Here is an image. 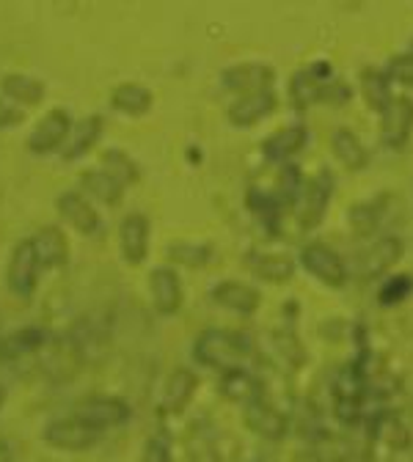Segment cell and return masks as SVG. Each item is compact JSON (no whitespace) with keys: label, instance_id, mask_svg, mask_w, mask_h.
I'll list each match as a JSON object with an SVG mask.
<instances>
[{"label":"cell","instance_id":"cell-1","mask_svg":"<svg viewBox=\"0 0 413 462\" xmlns=\"http://www.w3.org/2000/svg\"><path fill=\"white\" fill-rule=\"evenodd\" d=\"M193 361L204 369H212L218 374L229 372H243L251 366L254 358V341L251 336L240 330H226V328H204L193 338Z\"/></svg>","mask_w":413,"mask_h":462},{"label":"cell","instance_id":"cell-2","mask_svg":"<svg viewBox=\"0 0 413 462\" xmlns=\"http://www.w3.org/2000/svg\"><path fill=\"white\" fill-rule=\"evenodd\" d=\"M350 97L352 88L333 75V67L328 61H314L289 78V102L298 110H306L320 102L344 105Z\"/></svg>","mask_w":413,"mask_h":462},{"label":"cell","instance_id":"cell-3","mask_svg":"<svg viewBox=\"0 0 413 462\" xmlns=\"http://www.w3.org/2000/svg\"><path fill=\"white\" fill-rule=\"evenodd\" d=\"M367 380H364V366L359 361H350L336 372L333 380V411L339 421L344 424H359L367 402Z\"/></svg>","mask_w":413,"mask_h":462},{"label":"cell","instance_id":"cell-4","mask_svg":"<svg viewBox=\"0 0 413 462\" xmlns=\"http://www.w3.org/2000/svg\"><path fill=\"white\" fill-rule=\"evenodd\" d=\"M55 212H58V217H61L70 228H75L80 237L99 240L105 235L102 212H99V207L83 190L67 188V190L58 193L55 196Z\"/></svg>","mask_w":413,"mask_h":462},{"label":"cell","instance_id":"cell-5","mask_svg":"<svg viewBox=\"0 0 413 462\" xmlns=\"http://www.w3.org/2000/svg\"><path fill=\"white\" fill-rule=\"evenodd\" d=\"M72 127H75L72 113L64 105H55L31 127V133L25 138V149L33 157H47L52 152H61L70 133H72Z\"/></svg>","mask_w":413,"mask_h":462},{"label":"cell","instance_id":"cell-6","mask_svg":"<svg viewBox=\"0 0 413 462\" xmlns=\"http://www.w3.org/2000/svg\"><path fill=\"white\" fill-rule=\"evenodd\" d=\"M99 430H94L91 424L80 421L78 416H64V419H52L50 424H44L42 430V440L55 448V451H67V454H83L91 451L102 443Z\"/></svg>","mask_w":413,"mask_h":462},{"label":"cell","instance_id":"cell-7","mask_svg":"<svg viewBox=\"0 0 413 462\" xmlns=\"http://www.w3.org/2000/svg\"><path fill=\"white\" fill-rule=\"evenodd\" d=\"M298 267H304L314 281H320L328 289H344L350 278V267L344 256L331 248L328 243H306L298 254Z\"/></svg>","mask_w":413,"mask_h":462},{"label":"cell","instance_id":"cell-8","mask_svg":"<svg viewBox=\"0 0 413 462\" xmlns=\"http://www.w3.org/2000/svg\"><path fill=\"white\" fill-rule=\"evenodd\" d=\"M72 416H78L80 421L91 424L99 432H108L116 427H127L133 421V408L119 396L91 393V396H83L80 402H75Z\"/></svg>","mask_w":413,"mask_h":462},{"label":"cell","instance_id":"cell-9","mask_svg":"<svg viewBox=\"0 0 413 462\" xmlns=\"http://www.w3.org/2000/svg\"><path fill=\"white\" fill-rule=\"evenodd\" d=\"M39 273H42V267H39L33 243H31V237H23L20 243H14L9 262H6V289L17 300H28L36 292Z\"/></svg>","mask_w":413,"mask_h":462},{"label":"cell","instance_id":"cell-10","mask_svg":"<svg viewBox=\"0 0 413 462\" xmlns=\"http://www.w3.org/2000/svg\"><path fill=\"white\" fill-rule=\"evenodd\" d=\"M380 146L389 152H399L413 138V97L410 94H394V99L380 113L378 125Z\"/></svg>","mask_w":413,"mask_h":462},{"label":"cell","instance_id":"cell-11","mask_svg":"<svg viewBox=\"0 0 413 462\" xmlns=\"http://www.w3.org/2000/svg\"><path fill=\"white\" fill-rule=\"evenodd\" d=\"M149 286V298L152 306L160 317H176L185 306V286H183V275L176 273V267L171 264H160L155 270H149L146 278Z\"/></svg>","mask_w":413,"mask_h":462},{"label":"cell","instance_id":"cell-12","mask_svg":"<svg viewBox=\"0 0 413 462\" xmlns=\"http://www.w3.org/2000/svg\"><path fill=\"white\" fill-rule=\"evenodd\" d=\"M119 251L130 267L146 264L152 251V223L146 212L141 209L125 212V217L119 220Z\"/></svg>","mask_w":413,"mask_h":462},{"label":"cell","instance_id":"cell-13","mask_svg":"<svg viewBox=\"0 0 413 462\" xmlns=\"http://www.w3.org/2000/svg\"><path fill=\"white\" fill-rule=\"evenodd\" d=\"M210 300L229 311V314H238V317H254L262 309V292L257 286L238 281V278H221L212 283L210 289Z\"/></svg>","mask_w":413,"mask_h":462},{"label":"cell","instance_id":"cell-14","mask_svg":"<svg viewBox=\"0 0 413 462\" xmlns=\"http://www.w3.org/2000/svg\"><path fill=\"white\" fill-rule=\"evenodd\" d=\"M218 83L226 94L231 97H243L254 91H265L276 86V69L262 64V61H243V64H231L218 75Z\"/></svg>","mask_w":413,"mask_h":462},{"label":"cell","instance_id":"cell-15","mask_svg":"<svg viewBox=\"0 0 413 462\" xmlns=\"http://www.w3.org/2000/svg\"><path fill=\"white\" fill-rule=\"evenodd\" d=\"M278 107V94L276 88H265V91H254V94H243V97H234L226 107V119L231 127L238 130H249L262 125L265 119L276 113Z\"/></svg>","mask_w":413,"mask_h":462},{"label":"cell","instance_id":"cell-16","mask_svg":"<svg viewBox=\"0 0 413 462\" xmlns=\"http://www.w3.org/2000/svg\"><path fill=\"white\" fill-rule=\"evenodd\" d=\"M333 193H336V180H333V173L328 168H323L312 182H306V188L301 193V201H298L301 228L309 231V228H317L323 223V217L331 209Z\"/></svg>","mask_w":413,"mask_h":462},{"label":"cell","instance_id":"cell-17","mask_svg":"<svg viewBox=\"0 0 413 462\" xmlns=\"http://www.w3.org/2000/svg\"><path fill=\"white\" fill-rule=\"evenodd\" d=\"M33 251H36V259H39V267L42 270H64L70 264V256H72V248H70V237L61 226L55 223H47V226H39L33 231Z\"/></svg>","mask_w":413,"mask_h":462},{"label":"cell","instance_id":"cell-18","mask_svg":"<svg viewBox=\"0 0 413 462\" xmlns=\"http://www.w3.org/2000/svg\"><path fill=\"white\" fill-rule=\"evenodd\" d=\"M405 256V243L397 235H383L378 237L361 256H359V275L364 281H375L383 278L394 264H399V259Z\"/></svg>","mask_w":413,"mask_h":462},{"label":"cell","instance_id":"cell-19","mask_svg":"<svg viewBox=\"0 0 413 462\" xmlns=\"http://www.w3.org/2000/svg\"><path fill=\"white\" fill-rule=\"evenodd\" d=\"M196 388H199V377L193 369H185V366H176L165 383H163V391H160V411L168 413V416H180L185 413V408L193 402L196 396Z\"/></svg>","mask_w":413,"mask_h":462},{"label":"cell","instance_id":"cell-20","mask_svg":"<svg viewBox=\"0 0 413 462\" xmlns=\"http://www.w3.org/2000/svg\"><path fill=\"white\" fill-rule=\"evenodd\" d=\"M306 143H309V127L295 122V125H286V127L276 130L273 135H268L262 141V154L268 162L286 165L306 149Z\"/></svg>","mask_w":413,"mask_h":462},{"label":"cell","instance_id":"cell-21","mask_svg":"<svg viewBox=\"0 0 413 462\" xmlns=\"http://www.w3.org/2000/svg\"><path fill=\"white\" fill-rule=\"evenodd\" d=\"M108 102L116 113L127 116V119H141V116H146L155 107V94L141 80H122L110 88Z\"/></svg>","mask_w":413,"mask_h":462},{"label":"cell","instance_id":"cell-22","mask_svg":"<svg viewBox=\"0 0 413 462\" xmlns=\"http://www.w3.org/2000/svg\"><path fill=\"white\" fill-rule=\"evenodd\" d=\"M102 133H105V119L99 113H89L83 119L75 122L64 149H61V160L64 162H78L83 160L99 141H102Z\"/></svg>","mask_w":413,"mask_h":462},{"label":"cell","instance_id":"cell-23","mask_svg":"<svg viewBox=\"0 0 413 462\" xmlns=\"http://www.w3.org/2000/svg\"><path fill=\"white\" fill-rule=\"evenodd\" d=\"M78 190H83L94 204H105V207H119L125 199V185L119 180H113L105 168H83L78 177Z\"/></svg>","mask_w":413,"mask_h":462},{"label":"cell","instance_id":"cell-24","mask_svg":"<svg viewBox=\"0 0 413 462\" xmlns=\"http://www.w3.org/2000/svg\"><path fill=\"white\" fill-rule=\"evenodd\" d=\"M243 264L251 275L268 281V283H286L295 275V259L286 254H273V251H249L243 256Z\"/></svg>","mask_w":413,"mask_h":462},{"label":"cell","instance_id":"cell-25","mask_svg":"<svg viewBox=\"0 0 413 462\" xmlns=\"http://www.w3.org/2000/svg\"><path fill=\"white\" fill-rule=\"evenodd\" d=\"M0 94H4L9 102H14L17 107H36L44 102L47 86L42 78H36L31 72H9L0 78Z\"/></svg>","mask_w":413,"mask_h":462},{"label":"cell","instance_id":"cell-26","mask_svg":"<svg viewBox=\"0 0 413 462\" xmlns=\"http://www.w3.org/2000/svg\"><path fill=\"white\" fill-rule=\"evenodd\" d=\"M331 152L339 160V165L350 173H359L370 165V149L350 127H336L331 133Z\"/></svg>","mask_w":413,"mask_h":462},{"label":"cell","instance_id":"cell-27","mask_svg":"<svg viewBox=\"0 0 413 462\" xmlns=\"http://www.w3.org/2000/svg\"><path fill=\"white\" fill-rule=\"evenodd\" d=\"M386 212H389V196L386 193H378V196H370L359 204H352L347 212V223L352 228V235L370 237V235H375V231H380Z\"/></svg>","mask_w":413,"mask_h":462},{"label":"cell","instance_id":"cell-28","mask_svg":"<svg viewBox=\"0 0 413 462\" xmlns=\"http://www.w3.org/2000/svg\"><path fill=\"white\" fill-rule=\"evenodd\" d=\"M246 427L265 440H281L286 435L284 413L276 411L273 404H268L265 399H254L246 404Z\"/></svg>","mask_w":413,"mask_h":462},{"label":"cell","instance_id":"cell-29","mask_svg":"<svg viewBox=\"0 0 413 462\" xmlns=\"http://www.w3.org/2000/svg\"><path fill=\"white\" fill-rule=\"evenodd\" d=\"M168 264L174 267H188V270H202L215 259V245L204 240H174L165 248Z\"/></svg>","mask_w":413,"mask_h":462},{"label":"cell","instance_id":"cell-30","mask_svg":"<svg viewBox=\"0 0 413 462\" xmlns=\"http://www.w3.org/2000/svg\"><path fill=\"white\" fill-rule=\"evenodd\" d=\"M50 341V336L36 328V325H25L17 328L12 336L4 338V346H0V356L4 358H28V356H39L44 350V344Z\"/></svg>","mask_w":413,"mask_h":462},{"label":"cell","instance_id":"cell-31","mask_svg":"<svg viewBox=\"0 0 413 462\" xmlns=\"http://www.w3.org/2000/svg\"><path fill=\"white\" fill-rule=\"evenodd\" d=\"M99 168H105L113 180H119L125 188H136L141 182V165L136 157L119 146H108L99 157Z\"/></svg>","mask_w":413,"mask_h":462},{"label":"cell","instance_id":"cell-32","mask_svg":"<svg viewBox=\"0 0 413 462\" xmlns=\"http://www.w3.org/2000/svg\"><path fill=\"white\" fill-rule=\"evenodd\" d=\"M221 393L226 399L243 402V408H246L249 402H254V399H262V388H259L257 377H251V369L221 374Z\"/></svg>","mask_w":413,"mask_h":462},{"label":"cell","instance_id":"cell-33","mask_svg":"<svg viewBox=\"0 0 413 462\" xmlns=\"http://www.w3.org/2000/svg\"><path fill=\"white\" fill-rule=\"evenodd\" d=\"M361 91H364V99L367 105L380 116L386 110V105L394 99L391 94V80L386 78L383 69H367L364 72V80H361Z\"/></svg>","mask_w":413,"mask_h":462},{"label":"cell","instance_id":"cell-34","mask_svg":"<svg viewBox=\"0 0 413 462\" xmlns=\"http://www.w3.org/2000/svg\"><path fill=\"white\" fill-rule=\"evenodd\" d=\"M304 188H306V182L301 180V171H298V165H292V162L281 165V177H278V182H276V190H273V196L278 199V204H281V207H292V204H298V201H301V193H304Z\"/></svg>","mask_w":413,"mask_h":462},{"label":"cell","instance_id":"cell-35","mask_svg":"<svg viewBox=\"0 0 413 462\" xmlns=\"http://www.w3.org/2000/svg\"><path fill=\"white\" fill-rule=\"evenodd\" d=\"M413 292V278L410 275H389L383 281V286L378 289V303L386 309H394L399 303H405Z\"/></svg>","mask_w":413,"mask_h":462},{"label":"cell","instance_id":"cell-36","mask_svg":"<svg viewBox=\"0 0 413 462\" xmlns=\"http://www.w3.org/2000/svg\"><path fill=\"white\" fill-rule=\"evenodd\" d=\"M383 72H386V78L391 83H399L405 88H413V52L410 50H402V52L391 55L389 61H386V67H383Z\"/></svg>","mask_w":413,"mask_h":462},{"label":"cell","instance_id":"cell-37","mask_svg":"<svg viewBox=\"0 0 413 462\" xmlns=\"http://www.w3.org/2000/svg\"><path fill=\"white\" fill-rule=\"evenodd\" d=\"M141 462H174V448H171V438L165 430H157L149 435Z\"/></svg>","mask_w":413,"mask_h":462},{"label":"cell","instance_id":"cell-38","mask_svg":"<svg viewBox=\"0 0 413 462\" xmlns=\"http://www.w3.org/2000/svg\"><path fill=\"white\" fill-rule=\"evenodd\" d=\"M25 122V110L0 94V130H14Z\"/></svg>","mask_w":413,"mask_h":462},{"label":"cell","instance_id":"cell-39","mask_svg":"<svg viewBox=\"0 0 413 462\" xmlns=\"http://www.w3.org/2000/svg\"><path fill=\"white\" fill-rule=\"evenodd\" d=\"M0 462H12V454H9L6 443H0Z\"/></svg>","mask_w":413,"mask_h":462},{"label":"cell","instance_id":"cell-40","mask_svg":"<svg viewBox=\"0 0 413 462\" xmlns=\"http://www.w3.org/2000/svg\"><path fill=\"white\" fill-rule=\"evenodd\" d=\"M4 408H6V388L0 385V411H4Z\"/></svg>","mask_w":413,"mask_h":462},{"label":"cell","instance_id":"cell-41","mask_svg":"<svg viewBox=\"0 0 413 462\" xmlns=\"http://www.w3.org/2000/svg\"><path fill=\"white\" fill-rule=\"evenodd\" d=\"M405 50H410V52H413V39H410V44H408V47H405Z\"/></svg>","mask_w":413,"mask_h":462}]
</instances>
